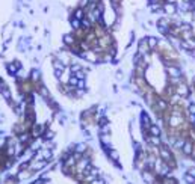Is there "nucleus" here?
Segmentation results:
<instances>
[{
	"label": "nucleus",
	"mask_w": 195,
	"mask_h": 184,
	"mask_svg": "<svg viewBox=\"0 0 195 184\" xmlns=\"http://www.w3.org/2000/svg\"><path fill=\"white\" fill-rule=\"evenodd\" d=\"M161 150H159V155H161V159L165 162V163H170L171 166H174V162H172V155L170 153V150H168V146H163L161 145L159 146Z\"/></svg>",
	"instance_id": "f257e3e1"
},
{
	"label": "nucleus",
	"mask_w": 195,
	"mask_h": 184,
	"mask_svg": "<svg viewBox=\"0 0 195 184\" xmlns=\"http://www.w3.org/2000/svg\"><path fill=\"white\" fill-rule=\"evenodd\" d=\"M162 9L168 14V15H175L177 14V9H179V8H177V3H174V2H165L163 3V6H162Z\"/></svg>",
	"instance_id": "f03ea898"
},
{
	"label": "nucleus",
	"mask_w": 195,
	"mask_h": 184,
	"mask_svg": "<svg viewBox=\"0 0 195 184\" xmlns=\"http://www.w3.org/2000/svg\"><path fill=\"white\" fill-rule=\"evenodd\" d=\"M166 73H168V77H180L182 76V71L177 65H166Z\"/></svg>",
	"instance_id": "7ed1b4c3"
},
{
	"label": "nucleus",
	"mask_w": 195,
	"mask_h": 184,
	"mask_svg": "<svg viewBox=\"0 0 195 184\" xmlns=\"http://www.w3.org/2000/svg\"><path fill=\"white\" fill-rule=\"evenodd\" d=\"M175 92H177V95H180L182 98H186V97L189 95V87L186 86L184 83H180V85H177Z\"/></svg>",
	"instance_id": "20e7f679"
},
{
	"label": "nucleus",
	"mask_w": 195,
	"mask_h": 184,
	"mask_svg": "<svg viewBox=\"0 0 195 184\" xmlns=\"http://www.w3.org/2000/svg\"><path fill=\"white\" fill-rule=\"evenodd\" d=\"M194 143L192 142H189V141H186V143L183 145V148H182V151H183V154L184 155H192V151H194Z\"/></svg>",
	"instance_id": "39448f33"
},
{
	"label": "nucleus",
	"mask_w": 195,
	"mask_h": 184,
	"mask_svg": "<svg viewBox=\"0 0 195 184\" xmlns=\"http://www.w3.org/2000/svg\"><path fill=\"white\" fill-rule=\"evenodd\" d=\"M168 109V101L165 98H157L156 100V110H166Z\"/></svg>",
	"instance_id": "423d86ee"
},
{
	"label": "nucleus",
	"mask_w": 195,
	"mask_h": 184,
	"mask_svg": "<svg viewBox=\"0 0 195 184\" xmlns=\"http://www.w3.org/2000/svg\"><path fill=\"white\" fill-rule=\"evenodd\" d=\"M148 142L151 143L153 146H161V145H163L162 141H161V136H148Z\"/></svg>",
	"instance_id": "0eeeda50"
},
{
	"label": "nucleus",
	"mask_w": 195,
	"mask_h": 184,
	"mask_svg": "<svg viewBox=\"0 0 195 184\" xmlns=\"http://www.w3.org/2000/svg\"><path fill=\"white\" fill-rule=\"evenodd\" d=\"M148 133H150V136H161V128H159L157 125H154V124H151Z\"/></svg>",
	"instance_id": "6e6552de"
},
{
	"label": "nucleus",
	"mask_w": 195,
	"mask_h": 184,
	"mask_svg": "<svg viewBox=\"0 0 195 184\" xmlns=\"http://www.w3.org/2000/svg\"><path fill=\"white\" fill-rule=\"evenodd\" d=\"M142 177H144V180H145L147 183H150V184H151V183H154V175H153L151 172H150V171H145Z\"/></svg>",
	"instance_id": "1a4fd4ad"
},
{
	"label": "nucleus",
	"mask_w": 195,
	"mask_h": 184,
	"mask_svg": "<svg viewBox=\"0 0 195 184\" xmlns=\"http://www.w3.org/2000/svg\"><path fill=\"white\" fill-rule=\"evenodd\" d=\"M186 143V141L183 137H175V142H174V146L177 148V150H182L183 148V145Z\"/></svg>",
	"instance_id": "9d476101"
},
{
	"label": "nucleus",
	"mask_w": 195,
	"mask_h": 184,
	"mask_svg": "<svg viewBox=\"0 0 195 184\" xmlns=\"http://www.w3.org/2000/svg\"><path fill=\"white\" fill-rule=\"evenodd\" d=\"M147 41H148V47H150V50H154V48L157 47V44H159V41H157L156 38H148Z\"/></svg>",
	"instance_id": "9b49d317"
},
{
	"label": "nucleus",
	"mask_w": 195,
	"mask_h": 184,
	"mask_svg": "<svg viewBox=\"0 0 195 184\" xmlns=\"http://www.w3.org/2000/svg\"><path fill=\"white\" fill-rule=\"evenodd\" d=\"M168 80H170V83H172V85H180L182 83V76L180 77H170Z\"/></svg>",
	"instance_id": "f8f14e48"
},
{
	"label": "nucleus",
	"mask_w": 195,
	"mask_h": 184,
	"mask_svg": "<svg viewBox=\"0 0 195 184\" xmlns=\"http://www.w3.org/2000/svg\"><path fill=\"white\" fill-rule=\"evenodd\" d=\"M184 180L188 181L189 184H194V183H195V177H194V175H191V174H186V175H184Z\"/></svg>",
	"instance_id": "ddd939ff"
},
{
	"label": "nucleus",
	"mask_w": 195,
	"mask_h": 184,
	"mask_svg": "<svg viewBox=\"0 0 195 184\" xmlns=\"http://www.w3.org/2000/svg\"><path fill=\"white\" fill-rule=\"evenodd\" d=\"M189 113H194L195 115V104H189Z\"/></svg>",
	"instance_id": "4468645a"
},
{
	"label": "nucleus",
	"mask_w": 195,
	"mask_h": 184,
	"mask_svg": "<svg viewBox=\"0 0 195 184\" xmlns=\"http://www.w3.org/2000/svg\"><path fill=\"white\" fill-rule=\"evenodd\" d=\"M189 174H191V175H194V177H195V168H194V169H189Z\"/></svg>",
	"instance_id": "2eb2a0df"
},
{
	"label": "nucleus",
	"mask_w": 195,
	"mask_h": 184,
	"mask_svg": "<svg viewBox=\"0 0 195 184\" xmlns=\"http://www.w3.org/2000/svg\"><path fill=\"white\" fill-rule=\"evenodd\" d=\"M191 157H192V159H195V146H194V151H192V155Z\"/></svg>",
	"instance_id": "dca6fc26"
},
{
	"label": "nucleus",
	"mask_w": 195,
	"mask_h": 184,
	"mask_svg": "<svg viewBox=\"0 0 195 184\" xmlns=\"http://www.w3.org/2000/svg\"><path fill=\"white\" fill-rule=\"evenodd\" d=\"M194 184H195V183H194Z\"/></svg>",
	"instance_id": "f3484780"
}]
</instances>
